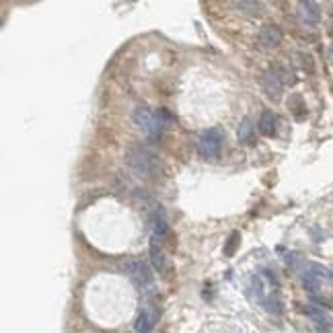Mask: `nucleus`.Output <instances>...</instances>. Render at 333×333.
I'll return each instance as SVG.
<instances>
[{"instance_id": "nucleus-15", "label": "nucleus", "mask_w": 333, "mask_h": 333, "mask_svg": "<svg viewBox=\"0 0 333 333\" xmlns=\"http://www.w3.org/2000/svg\"><path fill=\"white\" fill-rule=\"evenodd\" d=\"M302 286H305V290H307V292H311V294L315 296V294L321 290V280H319V278L313 274V271L309 269L307 274L302 276Z\"/></svg>"}, {"instance_id": "nucleus-13", "label": "nucleus", "mask_w": 333, "mask_h": 333, "mask_svg": "<svg viewBox=\"0 0 333 333\" xmlns=\"http://www.w3.org/2000/svg\"><path fill=\"white\" fill-rule=\"evenodd\" d=\"M169 232H171V228H169L167 220L161 214H155L153 216V236H157L159 241H163V239L169 236Z\"/></svg>"}, {"instance_id": "nucleus-14", "label": "nucleus", "mask_w": 333, "mask_h": 333, "mask_svg": "<svg viewBox=\"0 0 333 333\" xmlns=\"http://www.w3.org/2000/svg\"><path fill=\"white\" fill-rule=\"evenodd\" d=\"M234 7H236L241 13L251 15V17L261 15V9H263V5H261V3H255V0H241V3H234Z\"/></svg>"}, {"instance_id": "nucleus-3", "label": "nucleus", "mask_w": 333, "mask_h": 333, "mask_svg": "<svg viewBox=\"0 0 333 333\" xmlns=\"http://www.w3.org/2000/svg\"><path fill=\"white\" fill-rule=\"evenodd\" d=\"M124 271L128 274V278L134 282V286L142 292V294H153L155 292V276L150 267L140 261V259H126L122 263Z\"/></svg>"}, {"instance_id": "nucleus-17", "label": "nucleus", "mask_w": 333, "mask_h": 333, "mask_svg": "<svg viewBox=\"0 0 333 333\" xmlns=\"http://www.w3.org/2000/svg\"><path fill=\"white\" fill-rule=\"evenodd\" d=\"M251 290H253V294H255L257 302L265 305L267 298H265V284H263L261 276H253V278H251Z\"/></svg>"}, {"instance_id": "nucleus-8", "label": "nucleus", "mask_w": 333, "mask_h": 333, "mask_svg": "<svg viewBox=\"0 0 333 333\" xmlns=\"http://www.w3.org/2000/svg\"><path fill=\"white\" fill-rule=\"evenodd\" d=\"M298 9H300V19H302V23L317 25V23L321 21V11H319V5H317V3H311V0H307V3H300Z\"/></svg>"}, {"instance_id": "nucleus-10", "label": "nucleus", "mask_w": 333, "mask_h": 333, "mask_svg": "<svg viewBox=\"0 0 333 333\" xmlns=\"http://www.w3.org/2000/svg\"><path fill=\"white\" fill-rule=\"evenodd\" d=\"M155 323H157V315H155V311L153 309H142L140 311V315H138V319H136V331L138 333H150L153 331V327H155Z\"/></svg>"}, {"instance_id": "nucleus-1", "label": "nucleus", "mask_w": 333, "mask_h": 333, "mask_svg": "<svg viewBox=\"0 0 333 333\" xmlns=\"http://www.w3.org/2000/svg\"><path fill=\"white\" fill-rule=\"evenodd\" d=\"M126 163L134 173L144 175V177H155L161 171V161L157 159V155L153 153V150L142 142H132L128 146Z\"/></svg>"}, {"instance_id": "nucleus-2", "label": "nucleus", "mask_w": 333, "mask_h": 333, "mask_svg": "<svg viewBox=\"0 0 333 333\" xmlns=\"http://www.w3.org/2000/svg\"><path fill=\"white\" fill-rule=\"evenodd\" d=\"M132 117H134V124L142 130V134L148 140H153V142H157L161 138L163 130L167 128V124L159 117V113L153 111V109H148L146 105H138L134 109V115Z\"/></svg>"}, {"instance_id": "nucleus-18", "label": "nucleus", "mask_w": 333, "mask_h": 333, "mask_svg": "<svg viewBox=\"0 0 333 333\" xmlns=\"http://www.w3.org/2000/svg\"><path fill=\"white\" fill-rule=\"evenodd\" d=\"M311 271H313L319 280H327V282L333 284V271L331 269H327V267H323L319 263H311Z\"/></svg>"}, {"instance_id": "nucleus-6", "label": "nucleus", "mask_w": 333, "mask_h": 333, "mask_svg": "<svg viewBox=\"0 0 333 333\" xmlns=\"http://www.w3.org/2000/svg\"><path fill=\"white\" fill-rule=\"evenodd\" d=\"M257 39L261 43V47L265 50H274L282 43V31L278 25H263L257 33Z\"/></svg>"}, {"instance_id": "nucleus-7", "label": "nucleus", "mask_w": 333, "mask_h": 333, "mask_svg": "<svg viewBox=\"0 0 333 333\" xmlns=\"http://www.w3.org/2000/svg\"><path fill=\"white\" fill-rule=\"evenodd\" d=\"M150 263H153V267L159 274H165L167 257H165V251L161 249V241L157 236H150Z\"/></svg>"}, {"instance_id": "nucleus-9", "label": "nucleus", "mask_w": 333, "mask_h": 333, "mask_svg": "<svg viewBox=\"0 0 333 333\" xmlns=\"http://www.w3.org/2000/svg\"><path fill=\"white\" fill-rule=\"evenodd\" d=\"M307 315L313 319V323H315V327L319 329V331H331V327H333V321H331V317L323 311V309H317V307H307Z\"/></svg>"}, {"instance_id": "nucleus-12", "label": "nucleus", "mask_w": 333, "mask_h": 333, "mask_svg": "<svg viewBox=\"0 0 333 333\" xmlns=\"http://www.w3.org/2000/svg\"><path fill=\"white\" fill-rule=\"evenodd\" d=\"M253 134H255V126L249 117H245L243 122L239 126V132H236V140L241 144H253Z\"/></svg>"}, {"instance_id": "nucleus-16", "label": "nucleus", "mask_w": 333, "mask_h": 333, "mask_svg": "<svg viewBox=\"0 0 333 333\" xmlns=\"http://www.w3.org/2000/svg\"><path fill=\"white\" fill-rule=\"evenodd\" d=\"M239 245H241V232H239V230H232V232L228 234V239H226V245H224V255H226V257H232V255L236 253Z\"/></svg>"}, {"instance_id": "nucleus-11", "label": "nucleus", "mask_w": 333, "mask_h": 333, "mask_svg": "<svg viewBox=\"0 0 333 333\" xmlns=\"http://www.w3.org/2000/svg\"><path fill=\"white\" fill-rule=\"evenodd\" d=\"M257 130H259V134H263V136H274V134H276V115L271 113L269 109H265V111L261 113L259 124H257Z\"/></svg>"}, {"instance_id": "nucleus-4", "label": "nucleus", "mask_w": 333, "mask_h": 333, "mask_svg": "<svg viewBox=\"0 0 333 333\" xmlns=\"http://www.w3.org/2000/svg\"><path fill=\"white\" fill-rule=\"evenodd\" d=\"M224 144V132L220 128H210L198 138V155L202 159H218Z\"/></svg>"}, {"instance_id": "nucleus-5", "label": "nucleus", "mask_w": 333, "mask_h": 333, "mask_svg": "<svg viewBox=\"0 0 333 333\" xmlns=\"http://www.w3.org/2000/svg\"><path fill=\"white\" fill-rule=\"evenodd\" d=\"M263 90L269 95V97H274L278 99L282 95V90H284V80H282V72L280 68H269L265 74H263Z\"/></svg>"}]
</instances>
